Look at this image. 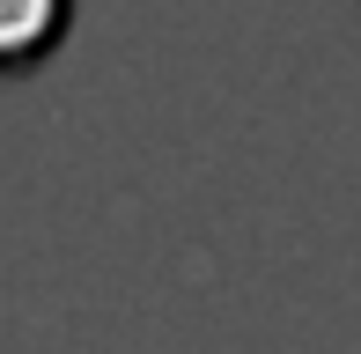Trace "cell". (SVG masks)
<instances>
[{"label":"cell","mask_w":361,"mask_h":354,"mask_svg":"<svg viewBox=\"0 0 361 354\" xmlns=\"http://www.w3.org/2000/svg\"><path fill=\"white\" fill-rule=\"evenodd\" d=\"M74 0H0V74H30L67 44Z\"/></svg>","instance_id":"1"}]
</instances>
